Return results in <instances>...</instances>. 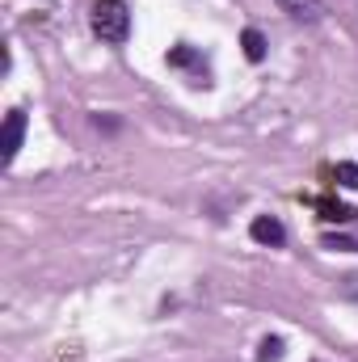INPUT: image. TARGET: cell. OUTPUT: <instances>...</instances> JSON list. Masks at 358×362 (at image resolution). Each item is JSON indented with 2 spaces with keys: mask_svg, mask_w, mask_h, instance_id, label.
<instances>
[{
  "mask_svg": "<svg viewBox=\"0 0 358 362\" xmlns=\"http://www.w3.org/2000/svg\"><path fill=\"white\" fill-rule=\"evenodd\" d=\"M89 25H93V34H97L101 42L122 47L127 34H131V13H127L122 0H97L93 13H89Z\"/></svg>",
  "mask_w": 358,
  "mask_h": 362,
  "instance_id": "1",
  "label": "cell"
},
{
  "mask_svg": "<svg viewBox=\"0 0 358 362\" xmlns=\"http://www.w3.org/2000/svg\"><path fill=\"white\" fill-rule=\"evenodd\" d=\"M25 110H8L4 114V139H0V160H4V169L17 160V152H21V139H25Z\"/></svg>",
  "mask_w": 358,
  "mask_h": 362,
  "instance_id": "2",
  "label": "cell"
},
{
  "mask_svg": "<svg viewBox=\"0 0 358 362\" xmlns=\"http://www.w3.org/2000/svg\"><path fill=\"white\" fill-rule=\"evenodd\" d=\"M249 236H253L258 245H266V249H282V245H287V228H282L274 215H258V219L249 223Z\"/></svg>",
  "mask_w": 358,
  "mask_h": 362,
  "instance_id": "3",
  "label": "cell"
},
{
  "mask_svg": "<svg viewBox=\"0 0 358 362\" xmlns=\"http://www.w3.org/2000/svg\"><path fill=\"white\" fill-rule=\"evenodd\" d=\"M274 4H278L287 17H295V21H308V25L325 17V0H274Z\"/></svg>",
  "mask_w": 358,
  "mask_h": 362,
  "instance_id": "4",
  "label": "cell"
},
{
  "mask_svg": "<svg viewBox=\"0 0 358 362\" xmlns=\"http://www.w3.org/2000/svg\"><path fill=\"white\" fill-rule=\"evenodd\" d=\"M169 68H194V76H198V85H207V64H202V55L194 51V47H173L169 51Z\"/></svg>",
  "mask_w": 358,
  "mask_h": 362,
  "instance_id": "5",
  "label": "cell"
},
{
  "mask_svg": "<svg viewBox=\"0 0 358 362\" xmlns=\"http://www.w3.org/2000/svg\"><path fill=\"white\" fill-rule=\"evenodd\" d=\"M266 34H262V30H253V25H249V30H245V34H241V51H245V59H249V64H262V59H266Z\"/></svg>",
  "mask_w": 358,
  "mask_h": 362,
  "instance_id": "6",
  "label": "cell"
},
{
  "mask_svg": "<svg viewBox=\"0 0 358 362\" xmlns=\"http://www.w3.org/2000/svg\"><path fill=\"white\" fill-rule=\"evenodd\" d=\"M287 354V341L274 333V337H262V346H258V362H282Z\"/></svg>",
  "mask_w": 358,
  "mask_h": 362,
  "instance_id": "7",
  "label": "cell"
},
{
  "mask_svg": "<svg viewBox=\"0 0 358 362\" xmlns=\"http://www.w3.org/2000/svg\"><path fill=\"white\" fill-rule=\"evenodd\" d=\"M333 177H337V185H346V189H358V165L354 160H342Z\"/></svg>",
  "mask_w": 358,
  "mask_h": 362,
  "instance_id": "8",
  "label": "cell"
},
{
  "mask_svg": "<svg viewBox=\"0 0 358 362\" xmlns=\"http://www.w3.org/2000/svg\"><path fill=\"white\" fill-rule=\"evenodd\" d=\"M325 249H333V253H358V240H350V236H325Z\"/></svg>",
  "mask_w": 358,
  "mask_h": 362,
  "instance_id": "9",
  "label": "cell"
}]
</instances>
